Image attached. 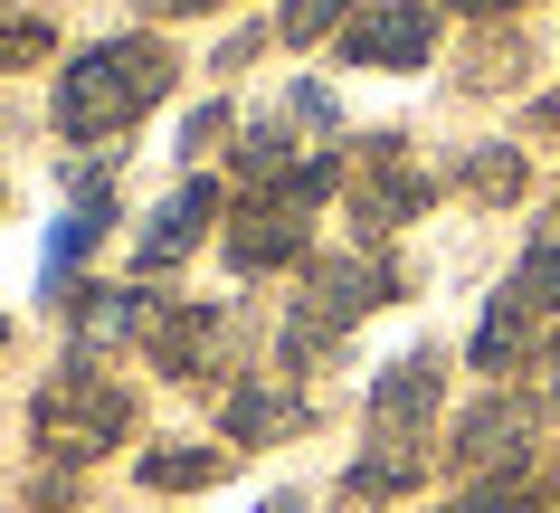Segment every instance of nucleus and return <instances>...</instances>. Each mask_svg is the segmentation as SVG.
<instances>
[{
    "label": "nucleus",
    "instance_id": "obj_1",
    "mask_svg": "<svg viewBox=\"0 0 560 513\" xmlns=\"http://www.w3.org/2000/svg\"><path fill=\"white\" fill-rule=\"evenodd\" d=\"M172 77H180V58H172L152 30L95 38L86 58L58 67V105H48V115H58L67 143H115V133H133V124L172 95Z\"/></svg>",
    "mask_w": 560,
    "mask_h": 513
},
{
    "label": "nucleus",
    "instance_id": "obj_2",
    "mask_svg": "<svg viewBox=\"0 0 560 513\" xmlns=\"http://www.w3.org/2000/svg\"><path fill=\"white\" fill-rule=\"evenodd\" d=\"M133 438V390L105 381L95 362H67L48 390L30 399V447L48 466H95V456H115Z\"/></svg>",
    "mask_w": 560,
    "mask_h": 513
},
{
    "label": "nucleus",
    "instance_id": "obj_3",
    "mask_svg": "<svg viewBox=\"0 0 560 513\" xmlns=\"http://www.w3.org/2000/svg\"><path fill=\"white\" fill-rule=\"evenodd\" d=\"M342 190H352V229L361 247L399 238L409 219H428V200H438V172L418 162L399 133H371V143H352V172H342Z\"/></svg>",
    "mask_w": 560,
    "mask_h": 513
},
{
    "label": "nucleus",
    "instance_id": "obj_4",
    "mask_svg": "<svg viewBox=\"0 0 560 513\" xmlns=\"http://www.w3.org/2000/svg\"><path fill=\"white\" fill-rule=\"evenodd\" d=\"M399 285H409V276L389 267L381 247H352V257H314V267H304V314H314V324H332V333H352L361 314H381V304H399Z\"/></svg>",
    "mask_w": 560,
    "mask_h": 513
},
{
    "label": "nucleus",
    "instance_id": "obj_5",
    "mask_svg": "<svg viewBox=\"0 0 560 513\" xmlns=\"http://www.w3.org/2000/svg\"><path fill=\"white\" fill-rule=\"evenodd\" d=\"M428 48H438V10H428V0H361L352 20H342V58L381 67V77L428 67Z\"/></svg>",
    "mask_w": 560,
    "mask_h": 513
},
{
    "label": "nucleus",
    "instance_id": "obj_6",
    "mask_svg": "<svg viewBox=\"0 0 560 513\" xmlns=\"http://www.w3.org/2000/svg\"><path fill=\"white\" fill-rule=\"evenodd\" d=\"M304 247H314V219L285 210L276 190H257V200H237L229 229H219V257H229L237 276H276V267H304Z\"/></svg>",
    "mask_w": 560,
    "mask_h": 513
},
{
    "label": "nucleus",
    "instance_id": "obj_7",
    "mask_svg": "<svg viewBox=\"0 0 560 513\" xmlns=\"http://www.w3.org/2000/svg\"><path fill=\"white\" fill-rule=\"evenodd\" d=\"M209 229H229V190L209 182V172H190V182H180L172 200H162V210L143 219V229H133V267H143V276L180 267V257H190V247H200Z\"/></svg>",
    "mask_w": 560,
    "mask_h": 513
},
{
    "label": "nucleus",
    "instance_id": "obj_8",
    "mask_svg": "<svg viewBox=\"0 0 560 513\" xmlns=\"http://www.w3.org/2000/svg\"><path fill=\"white\" fill-rule=\"evenodd\" d=\"M162 314L152 285H67V324H77V352L67 362H105V352H133Z\"/></svg>",
    "mask_w": 560,
    "mask_h": 513
},
{
    "label": "nucleus",
    "instance_id": "obj_9",
    "mask_svg": "<svg viewBox=\"0 0 560 513\" xmlns=\"http://www.w3.org/2000/svg\"><path fill=\"white\" fill-rule=\"evenodd\" d=\"M532 456V399H475L466 419L446 428V466H466V476H513Z\"/></svg>",
    "mask_w": 560,
    "mask_h": 513
},
{
    "label": "nucleus",
    "instance_id": "obj_10",
    "mask_svg": "<svg viewBox=\"0 0 560 513\" xmlns=\"http://www.w3.org/2000/svg\"><path fill=\"white\" fill-rule=\"evenodd\" d=\"M438 399H446V362L438 352H399V362L371 381L361 419H371V438H428V428H438Z\"/></svg>",
    "mask_w": 560,
    "mask_h": 513
},
{
    "label": "nucleus",
    "instance_id": "obj_11",
    "mask_svg": "<svg viewBox=\"0 0 560 513\" xmlns=\"http://www.w3.org/2000/svg\"><path fill=\"white\" fill-rule=\"evenodd\" d=\"M295 428H314V409H304L285 381H237V390L219 399V438H229V447H276V438H295Z\"/></svg>",
    "mask_w": 560,
    "mask_h": 513
},
{
    "label": "nucleus",
    "instance_id": "obj_12",
    "mask_svg": "<svg viewBox=\"0 0 560 513\" xmlns=\"http://www.w3.org/2000/svg\"><path fill=\"white\" fill-rule=\"evenodd\" d=\"M209 352H219V314H209V304H172V295H162V314H152V333H143V362L162 371V381H200Z\"/></svg>",
    "mask_w": 560,
    "mask_h": 513
},
{
    "label": "nucleus",
    "instance_id": "obj_13",
    "mask_svg": "<svg viewBox=\"0 0 560 513\" xmlns=\"http://www.w3.org/2000/svg\"><path fill=\"white\" fill-rule=\"evenodd\" d=\"M418 476H428V447H418V438H371V456H352L342 494H352V504H389V494H409Z\"/></svg>",
    "mask_w": 560,
    "mask_h": 513
},
{
    "label": "nucleus",
    "instance_id": "obj_14",
    "mask_svg": "<svg viewBox=\"0 0 560 513\" xmlns=\"http://www.w3.org/2000/svg\"><path fill=\"white\" fill-rule=\"evenodd\" d=\"M456 190H466V200H485V210H513V200L532 190L523 143H475L466 162H456Z\"/></svg>",
    "mask_w": 560,
    "mask_h": 513
},
{
    "label": "nucleus",
    "instance_id": "obj_15",
    "mask_svg": "<svg viewBox=\"0 0 560 513\" xmlns=\"http://www.w3.org/2000/svg\"><path fill=\"white\" fill-rule=\"evenodd\" d=\"M532 352V304L513 295V285H503L494 304H485V324H475V342H466V362L475 371H513Z\"/></svg>",
    "mask_w": 560,
    "mask_h": 513
},
{
    "label": "nucleus",
    "instance_id": "obj_16",
    "mask_svg": "<svg viewBox=\"0 0 560 513\" xmlns=\"http://www.w3.org/2000/svg\"><path fill=\"white\" fill-rule=\"evenodd\" d=\"M237 466V447H152L133 476L152 485V494H200V485H219Z\"/></svg>",
    "mask_w": 560,
    "mask_h": 513
},
{
    "label": "nucleus",
    "instance_id": "obj_17",
    "mask_svg": "<svg viewBox=\"0 0 560 513\" xmlns=\"http://www.w3.org/2000/svg\"><path fill=\"white\" fill-rule=\"evenodd\" d=\"M48 58H58V20H48V10H20V0H0V77L48 67Z\"/></svg>",
    "mask_w": 560,
    "mask_h": 513
},
{
    "label": "nucleus",
    "instance_id": "obj_18",
    "mask_svg": "<svg viewBox=\"0 0 560 513\" xmlns=\"http://www.w3.org/2000/svg\"><path fill=\"white\" fill-rule=\"evenodd\" d=\"M295 162H304V152H295V133H285V115H266V124H247V133H237V182L276 190Z\"/></svg>",
    "mask_w": 560,
    "mask_h": 513
},
{
    "label": "nucleus",
    "instance_id": "obj_19",
    "mask_svg": "<svg viewBox=\"0 0 560 513\" xmlns=\"http://www.w3.org/2000/svg\"><path fill=\"white\" fill-rule=\"evenodd\" d=\"M513 295L532 304V314H560V219H541L523 247V267H513Z\"/></svg>",
    "mask_w": 560,
    "mask_h": 513
},
{
    "label": "nucleus",
    "instance_id": "obj_20",
    "mask_svg": "<svg viewBox=\"0 0 560 513\" xmlns=\"http://www.w3.org/2000/svg\"><path fill=\"white\" fill-rule=\"evenodd\" d=\"M523 67H532V48H523V38H513V30H485V38L466 48V86H475V95L523 86Z\"/></svg>",
    "mask_w": 560,
    "mask_h": 513
},
{
    "label": "nucleus",
    "instance_id": "obj_21",
    "mask_svg": "<svg viewBox=\"0 0 560 513\" xmlns=\"http://www.w3.org/2000/svg\"><path fill=\"white\" fill-rule=\"evenodd\" d=\"M352 10L361 0H285V10H276V38H285V48H314V38H332Z\"/></svg>",
    "mask_w": 560,
    "mask_h": 513
},
{
    "label": "nucleus",
    "instance_id": "obj_22",
    "mask_svg": "<svg viewBox=\"0 0 560 513\" xmlns=\"http://www.w3.org/2000/svg\"><path fill=\"white\" fill-rule=\"evenodd\" d=\"M438 513H532V476L513 466V476H475L466 494H446Z\"/></svg>",
    "mask_w": 560,
    "mask_h": 513
},
{
    "label": "nucleus",
    "instance_id": "obj_23",
    "mask_svg": "<svg viewBox=\"0 0 560 513\" xmlns=\"http://www.w3.org/2000/svg\"><path fill=\"white\" fill-rule=\"evenodd\" d=\"M532 371H541V381H532V409H541V419H560V333L532 352Z\"/></svg>",
    "mask_w": 560,
    "mask_h": 513
},
{
    "label": "nucleus",
    "instance_id": "obj_24",
    "mask_svg": "<svg viewBox=\"0 0 560 513\" xmlns=\"http://www.w3.org/2000/svg\"><path fill=\"white\" fill-rule=\"evenodd\" d=\"M219 133H229V105H200V115L180 124V162H200V152L219 143Z\"/></svg>",
    "mask_w": 560,
    "mask_h": 513
},
{
    "label": "nucleus",
    "instance_id": "obj_25",
    "mask_svg": "<svg viewBox=\"0 0 560 513\" xmlns=\"http://www.w3.org/2000/svg\"><path fill=\"white\" fill-rule=\"evenodd\" d=\"M152 20H200V10H229V0H143Z\"/></svg>",
    "mask_w": 560,
    "mask_h": 513
},
{
    "label": "nucleus",
    "instance_id": "obj_26",
    "mask_svg": "<svg viewBox=\"0 0 560 513\" xmlns=\"http://www.w3.org/2000/svg\"><path fill=\"white\" fill-rule=\"evenodd\" d=\"M532 513H560V466H551V476H532Z\"/></svg>",
    "mask_w": 560,
    "mask_h": 513
},
{
    "label": "nucleus",
    "instance_id": "obj_27",
    "mask_svg": "<svg viewBox=\"0 0 560 513\" xmlns=\"http://www.w3.org/2000/svg\"><path fill=\"white\" fill-rule=\"evenodd\" d=\"M456 10H466V20H513L523 0H456Z\"/></svg>",
    "mask_w": 560,
    "mask_h": 513
},
{
    "label": "nucleus",
    "instance_id": "obj_28",
    "mask_svg": "<svg viewBox=\"0 0 560 513\" xmlns=\"http://www.w3.org/2000/svg\"><path fill=\"white\" fill-rule=\"evenodd\" d=\"M532 133H560V95H541V105H532Z\"/></svg>",
    "mask_w": 560,
    "mask_h": 513
},
{
    "label": "nucleus",
    "instance_id": "obj_29",
    "mask_svg": "<svg viewBox=\"0 0 560 513\" xmlns=\"http://www.w3.org/2000/svg\"><path fill=\"white\" fill-rule=\"evenodd\" d=\"M0 342H10V333H0Z\"/></svg>",
    "mask_w": 560,
    "mask_h": 513
}]
</instances>
